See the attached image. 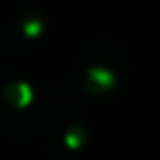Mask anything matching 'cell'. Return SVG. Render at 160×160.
I'll use <instances>...</instances> for the list:
<instances>
[{
    "label": "cell",
    "instance_id": "6da1fadb",
    "mask_svg": "<svg viewBox=\"0 0 160 160\" xmlns=\"http://www.w3.org/2000/svg\"><path fill=\"white\" fill-rule=\"evenodd\" d=\"M90 80H95L100 88H110V85L115 82V75H112L110 70H100V68H92V70H90Z\"/></svg>",
    "mask_w": 160,
    "mask_h": 160
}]
</instances>
